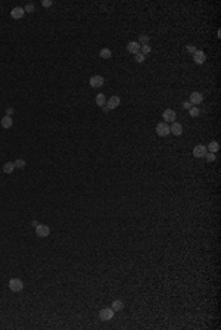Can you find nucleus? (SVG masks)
Returning a JSON list of instances; mask_svg holds the SVG:
<instances>
[{"label":"nucleus","mask_w":221,"mask_h":330,"mask_svg":"<svg viewBox=\"0 0 221 330\" xmlns=\"http://www.w3.org/2000/svg\"><path fill=\"white\" fill-rule=\"evenodd\" d=\"M156 134L158 136H161V137H167L168 134H171L170 133V125L167 124V122H159L158 125H156Z\"/></svg>","instance_id":"nucleus-1"},{"label":"nucleus","mask_w":221,"mask_h":330,"mask_svg":"<svg viewBox=\"0 0 221 330\" xmlns=\"http://www.w3.org/2000/svg\"><path fill=\"white\" fill-rule=\"evenodd\" d=\"M99 318L102 321H109L114 318V310L112 308H103L99 312Z\"/></svg>","instance_id":"nucleus-2"},{"label":"nucleus","mask_w":221,"mask_h":330,"mask_svg":"<svg viewBox=\"0 0 221 330\" xmlns=\"http://www.w3.org/2000/svg\"><path fill=\"white\" fill-rule=\"evenodd\" d=\"M9 289L12 292H21L22 289H24V283H22L21 279H10Z\"/></svg>","instance_id":"nucleus-3"},{"label":"nucleus","mask_w":221,"mask_h":330,"mask_svg":"<svg viewBox=\"0 0 221 330\" xmlns=\"http://www.w3.org/2000/svg\"><path fill=\"white\" fill-rule=\"evenodd\" d=\"M162 118H164V122H174L175 118H177V114L173 109H165L162 112Z\"/></svg>","instance_id":"nucleus-4"},{"label":"nucleus","mask_w":221,"mask_h":330,"mask_svg":"<svg viewBox=\"0 0 221 330\" xmlns=\"http://www.w3.org/2000/svg\"><path fill=\"white\" fill-rule=\"evenodd\" d=\"M88 83H90V86L95 88H99L103 86V83H105V78L102 77V75H93V77L88 80Z\"/></svg>","instance_id":"nucleus-5"},{"label":"nucleus","mask_w":221,"mask_h":330,"mask_svg":"<svg viewBox=\"0 0 221 330\" xmlns=\"http://www.w3.org/2000/svg\"><path fill=\"white\" fill-rule=\"evenodd\" d=\"M36 233H37L39 237H47L49 234H50V229H49L47 225H44V224H39L36 227Z\"/></svg>","instance_id":"nucleus-6"},{"label":"nucleus","mask_w":221,"mask_h":330,"mask_svg":"<svg viewBox=\"0 0 221 330\" xmlns=\"http://www.w3.org/2000/svg\"><path fill=\"white\" fill-rule=\"evenodd\" d=\"M206 146H203V145H198V146H195L193 147V156L195 158H203V156L206 155Z\"/></svg>","instance_id":"nucleus-7"},{"label":"nucleus","mask_w":221,"mask_h":330,"mask_svg":"<svg viewBox=\"0 0 221 330\" xmlns=\"http://www.w3.org/2000/svg\"><path fill=\"white\" fill-rule=\"evenodd\" d=\"M202 100H203V95L201 91H193L190 95V103L192 105H201Z\"/></svg>","instance_id":"nucleus-8"},{"label":"nucleus","mask_w":221,"mask_h":330,"mask_svg":"<svg viewBox=\"0 0 221 330\" xmlns=\"http://www.w3.org/2000/svg\"><path fill=\"white\" fill-rule=\"evenodd\" d=\"M119 103H121V99L119 96H111L108 99V103H106V106L109 108V109H115V108L119 106Z\"/></svg>","instance_id":"nucleus-9"},{"label":"nucleus","mask_w":221,"mask_h":330,"mask_svg":"<svg viewBox=\"0 0 221 330\" xmlns=\"http://www.w3.org/2000/svg\"><path fill=\"white\" fill-rule=\"evenodd\" d=\"M170 133L174 134V136H181L183 134V125L180 124V122H175V121H174L173 125L170 127Z\"/></svg>","instance_id":"nucleus-10"},{"label":"nucleus","mask_w":221,"mask_h":330,"mask_svg":"<svg viewBox=\"0 0 221 330\" xmlns=\"http://www.w3.org/2000/svg\"><path fill=\"white\" fill-rule=\"evenodd\" d=\"M25 15V10H24V8H13L12 9V12H10V16L13 18V19H21L22 16Z\"/></svg>","instance_id":"nucleus-11"},{"label":"nucleus","mask_w":221,"mask_h":330,"mask_svg":"<svg viewBox=\"0 0 221 330\" xmlns=\"http://www.w3.org/2000/svg\"><path fill=\"white\" fill-rule=\"evenodd\" d=\"M140 44L137 43V41H130L128 44H127V50L130 52V53H133V55H136V53H139L140 52Z\"/></svg>","instance_id":"nucleus-12"},{"label":"nucleus","mask_w":221,"mask_h":330,"mask_svg":"<svg viewBox=\"0 0 221 330\" xmlns=\"http://www.w3.org/2000/svg\"><path fill=\"white\" fill-rule=\"evenodd\" d=\"M193 59H195V62L196 64H203L205 60H206V56H205V53L202 52V50H196L195 53H193Z\"/></svg>","instance_id":"nucleus-13"},{"label":"nucleus","mask_w":221,"mask_h":330,"mask_svg":"<svg viewBox=\"0 0 221 330\" xmlns=\"http://www.w3.org/2000/svg\"><path fill=\"white\" fill-rule=\"evenodd\" d=\"M12 124H13V119H12V117H8V115L5 118H2V121H0V125L3 128H10Z\"/></svg>","instance_id":"nucleus-14"},{"label":"nucleus","mask_w":221,"mask_h":330,"mask_svg":"<svg viewBox=\"0 0 221 330\" xmlns=\"http://www.w3.org/2000/svg\"><path fill=\"white\" fill-rule=\"evenodd\" d=\"M111 308L114 310V312H115V311H123V310H124V302H123V301H118V299H116V301L112 302Z\"/></svg>","instance_id":"nucleus-15"},{"label":"nucleus","mask_w":221,"mask_h":330,"mask_svg":"<svg viewBox=\"0 0 221 330\" xmlns=\"http://www.w3.org/2000/svg\"><path fill=\"white\" fill-rule=\"evenodd\" d=\"M218 149H220V145H218L217 142H209V145L206 146V150H209L212 153H217Z\"/></svg>","instance_id":"nucleus-16"},{"label":"nucleus","mask_w":221,"mask_h":330,"mask_svg":"<svg viewBox=\"0 0 221 330\" xmlns=\"http://www.w3.org/2000/svg\"><path fill=\"white\" fill-rule=\"evenodd\" d=\"M15 170V164L13 162H6L3 165V173L5 174H12V171Z\"/></svg>","instance_id":"nucleus-17"},{"label":"nucleus","mask_w":221,"mask_h":330,"mask_svg":"<svg viewBox=\"0 0 221 330\" xmlns=\"http://www.w3.org/2000/svg\"><path fill=\"white\" fill-rule=\"evenodd\" d=\"M111 56H112V52H111V49L103 47L102 50H100V58H102V59H111Z\"/></svg>","instance_id":"nucleus-18"},{"label":"nucleus","mask_w":221,"mask_h":330,"mask_svg":"<svg viewBox=\"0 0 221 330\" xmlns=\"http://www.w3.org/2000/svg\"><path fill=\"white\" fill-rule=\"evenodd\" d=\"M96 103L99 105V106H105L106 105V96L103 95V93H99L96 96Z\"/></svg>","instance_id":"nucleus-19"},{"label":"nucleus","mask_w":221,"mask_h":330,"mask_svg":"<svg viewBox=\"0 0 221 330\" xmlns=\"http://www.w3.org/2000/svg\"><path fill=\"white\" fill-rule=\"evenodd\" d=\"M140 46H144V44H147L149 43V37L147 36H144V34H142V36H139V41H137Z\"/></svg>","instance_id":"nucleus-20"},{"label":"nucleus","mask_w":221,"mask_h":330,"mask_svg":"<svg viewBox=\"0 0 221 330\" xmlns=\"http://www.w3.org/2000/svg\"><path fill=\"white\" fill-rule=\"evenodd\" d=\"M189 114H190V117H193V118H196V117H199V114H201V111L198 109V108H190L189 109Z\"/></svg>","instance_id":"nucleus-21"},{"label":"nucleus","mask_w":221,"mask_h":330,"mask_svg":"<svg viewBox=\"0 0 221 330\" xmlns=\"http://www.w3.org/2000/svg\"><path fill=\"white\" fill-rule=\"evenodd\" d=\"M205 158H206V161H208V162H214L217 156H215V153H212V152H206Z\"/></svg>","instance_id":"nucleus-22"},{"label":"nucleus","mask_w":221,"mask_h":330,"mask_svg":"<svg viewBox=\"0 0 221 330\" xmlns=\"http://www.w3.org/2000/svg\"><path fill=\"white\" fill-rule=\"evenodd\" d=\"M13 164H15V168H24V167L27 165L24 159H16V161H15Z\"/></svg>","instance_id":"nucleus-23"},{"label":"nucleus","mask_w":221,"mask_h":330,"mask_svg":"<svg viewBox=\"0 0 221 330\" xmlns=\"http://www.w3.org/2000/svg\"><path fill=\"white\" fill-rule=\"evenodd\" d=\"M140 50H142V55H147V53H150V50H152V49H150V46H149V44H144V46H142V47H140Z\"/></svg>","instance_id":"nucleus-24"},{"label":"nucleus","mask_w":221,"mask_h":330,"mask_svg":"<svg viewBox=\"0 0 221 330\" xmlns=\"http://www.w3.org/2000/svg\"><path fill=\"white\" fill-rule=\"evenodd\" d=\"M34 9H36V8H34V5H33V3H27V5H25V8H24V10H25L27 13L34 12Z\"/></svg>","instance_id":"nucleus-25"},{"label":"nucleus","mask_w":221,"mask_h":330,"mask_svg":"<svg viewBox=\"0 0 221 330\" xmlns=\"http://www.w3.org/2000/svg\"><path fill=\"white\" fill-rule=\"evenodd\" d=\"M136 62H139V64H142V62H143L144 60V55H142V53H140V52H139V53H136Z\"/></svg>","instance_id":"nucleus-26"},{"label":"nucleus","mask_w":221,"mask_h":330,"mask_svg":"<svg viewBox=\"0 0 221 330\" xmlns=\"http://www.w3.org/2000/svg\"><path fill=\"white\" fill-rule=\"evenodd\" d=\"M186 50H187L189 53H195L198 49H196V46H193V44H187V46H186Z\"/></svg>","instance_id":"nucleus-27"},{"label":"nucleus","mask_w":221,"mask_h":330,"mask_svg":"<svg viewBox=\"0 0 221 330\" xmlns=\"http://www.w3.org/2000/svg\"><path fill=\"white\" fill-rule=\"evenodd\" d=\"M41 5H43L44 8H49V6H52V5H53V2H52V0H43V2H41Z\"/></svg>","instance_id":"nucleus-28"},{"label":"nucleus","mask_w":221,"mask_h":330,"mask_svg":"<svg viewBox=\"0 0 221 330\" xmlns=\"http://www.w3.org/2000/svg\"><path fill=\"white\" fill-rule=\"evenodd\" d=\"M13 112H15V109H13V108H8V109H6V115H8V117L13 115Z\"/></svg>","instance_id":"nucleus-29"},{"label":"nucleus","mask_w":221,"mask_h":330,"mask_svg":"<svg viewBox=\"0 0 221 330\" xmlns=\"http://www.w3.org/2000/svg\"><path fill=\"white\" fill-rule=\"evenodd\" d=\"M183 108H184V109H190V108H192V103H190V102H183Z\"/></svg>","instance_id":"nucleus-30"},{"label":"nucleus","mask_w":221,"mask_h":330,"mask_svg":"<svg viewBox=\"0 0 221 330\" xmlns=\"http://www.w3.org/2000/svg\"><path fill=\"white\" fill-rule=\"evenodd\" d=\"M102 109H103V112H105V114H108V112L111 111V109H109V108L106 106V105H105V106H102Z\"/></svg>","instance_id":"nucleus-31"},{"label":"nucleus","mask_w":221,"mask_h":330,"mask_svg":"<svg viewBox=\"0 0 221 330\" xmlns=\"http://www.w3.org/2000/svg\"><path fill=\"white\" fill-rule=\"evenodd\" d=\"M31 225H33V227H37V225H39V223H37V221H33V223H31Z\"/></svg>","instance_id":"nucleus-32"}]
</instances>
